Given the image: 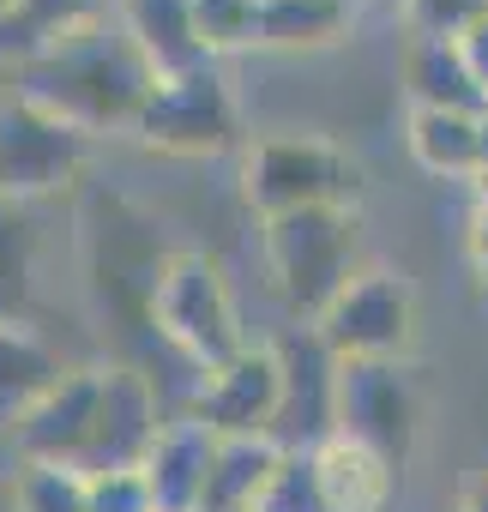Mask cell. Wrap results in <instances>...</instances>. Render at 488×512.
Instances as JSON below:
<instances>
[{
    "label": "cell",
    "mask_w": 488,
    "mask_h": 512,
    "mask_svg": "<svg viewBox=\"0 0 488 512\" xmlns=\"http://www.w3.org/2000/svg\"><path fill=\"white\" fill-rule=\"evenodd\" d=\"M211 458H217V434L205 422H193L187 410H175L151 446V458L139 464L157 512H199L205 506V482H211Z\"/></svg>",
    "instance_id": "cell-15"
},
{
    "label": "cell",
    "mask_w": 488,
    "mask_h": 512,
    "mask_svg": "<svg viewBox=\"0 0 488 512\" xmlns=\"http://www.w3.org/2000/svg\"><path fill=\"white\" fill-rule=\"evenodd\" d=\"M193 25L205 55L223 67L229 55L260 49V0H193Z\"/></svg>",
    "instance_id": "cell-25"
},
{
    "label": "cell",
    "mask_w": 488,
    "mask_h": 512,
    "mask_svg": "<svg viewBox=\"0 0 488 512\" xmlns=\"http://www.w3.org/2000/svg\"><path fill=\"white\" fill-rule=\"evenodd\" d=\"M7 512H91V470L43 464V458H13Z\"/></svg>",
    "instance_id": "cell-23"
},
{
    "label": "cell",
    "mask_w": 488,
    "mask_h": 512,
    "mask_svg": "<svg viewBox=\"0 0 488 512\" xmlns=\"http://www.w3.org/2000/svg\"><path fill=\"white\" fill-rule=\"evenodd\" d=\"M67 368L73 362L31 320H0V434H13L67 380Z\"/></svg>",
    "instance_id": "cell-16"
},
{
    "label": "cell",
    "mask_w": 488,
    "mask_h": 512,
    "mask_svg": "<svg viewBox=\"0 0 488 512\" xmlns=\"http://www.w3.org/2000/svg\"><path fill=\"white\" fill-rule=\"evenodd\" d=\"M151 332L193 374H211V368H223L229 356H241L254 344L241 332V308H235V290H229L223 266L199 247L169 253V266L157 278V302H151Z\"/></svg>",
    "instance_id": "cell-3"
},
{
    "label": "cell",
    "mask_w": 488,
    "mask_h": 512,
    "mask_svg": "<svg viewBox=\"0 0 488 512\" xmlns=\"http://www.w3.org/2000/svg\"><path fill=\"white\" fill-rule=\"evenodd\" d=\"M254 512H332L326 488H320V464H314V446H284L266 494Z\"/></svg>",
    "instance_id": "cell-26"
},
{
    "label": "cell",
    "mask_w": 488,
    "mask_h": 512,
    "mask_svg": "<svg viewBox=\"0 0 488 512\" xmlns=\"http://www.w3.org/2000/svg\"><path fill=\"white\" fill-rule=\"evenodd\" d=\"M404 145H410L416 169H428L440 181H476L482 175V115H464V109H410Z\"/></svg>",
    "instance_id": "cell-21"
},
{
    "label": "cell",
    "mask_w": 488,
    "mask_h": 512,
    "mask_svg": "<svg viewBox=\"0 0 488 512\" xmlns=\"http://www.w3.org/2000/svg\"><path fill=\"white\" fill-rule=\"evenodd\" d=\"M476 19H488V0H404L410 37H464Z\"/></svg>",
    "instance_id": "cell-27"
},
{
    "label": "cell",
    "mask_w": 488,
    "mask_h": 512,
    "mask_svg": "<svg viewBox=\"0 0 488 512\" xmlns=\"http://www.w3.org/2000/svg\"><path fill=\"white\" fill-rule=\"evenodd\" d=\"M241 199L260 223L314 205H362V163L320 133H266L241 151Z\"/></svg>",
    "instance_id": "cell-5"
},
{
    "label": "cell",
    "mask_w": 488,
    "mask_h": 512,
    "mask_svg": "<svg viewBox=\"0 0 488 512\" xmlns=\"http://www.w3.org/2000/svg\"><path fill=\"white\" fill-rule=\"evenodd\" d=\"M404 97L410 109H464V115H488V91L476 85L458 37H410L404 43Z\"/></svg>",
    "instance_id": "cell-17"
},
{
    "label": "cell",
    "mask_w": 488,
    "mask_h": 512,
    "mask_svg": "<svg viewBox=\"0 0 488 512\" xmlns=\"http://www.w3.org/2000/svg\"><path fill=\"white\" fill-rule=\"evenodd\" d=\"M470 187H476V205H488V169H482V175H476Z\"/></svg>",
    "instance_id": "cell-32"
},
{
    "label": "cell",
    "mask_w": 488,
    "mask_h": 512,
    "mask_svg": "<svg viewBox=\"0 0 488 512\" xmlns=\"http://www.w3.org/2000/svg\"><path fill=\"white\" fill-rule=\"evenodd\" d=\"M115 19H121V31L139 43V55L151 61L157 79L211 67V55H205V43H199V25H193V0H121Z\"/></svg>",
    "instance_id": "cell-18"
},
{
    "label": "cell",
    "mask_w": 488,
    "mask_h": 512,
    "mask_svg": "<svg viewBox=\"0 0 488 512\" xmlns=\"http://www.w3.org/2000/svg\"><path fill=\"white\" fill-rule=\"evenodd\" d=\"M482 169H488V115H482Z\"/></svg>",
    "instance_id": "cell-33"
},
{
    "label": "cell",
    "mask_w": 488,
    "mask_h": 512,
    "mask_svg": "<svg viewBox=\"0 0 488 512\" xmlns=\"http://www.w3.org/2000/svg\"><path fill=\"white\" fill-rule=\"evenodd\" d=\"M416 386L404 362H344L338 368V434L368 440L392 464L410 458L416 446Z\"/></svg>",
    "instance_id": "cell-10"
},
{
    "label": "cell",
    "mask_w": 488,
    "mask_h": 512,
    "mask_svg": "<svg viewBox=\"0 0 488 512\" xmlns=\"http://www.w3.org/2000/svg\"><path fill=\"white\" fill-rule=\"evenodd\" d=\"M314 464H320V488H326L332 512H386L398 494V464L386 452H374L368 440L332 434L314 446Z\"/></svg>",
    "instance_id": "cell-19"
},
{
    "label": "cell",
    "mask_w": 488,
    "mask_h": 512,
    "mask_svg": "<svg viewBox=\"0 0 488 512\" xmlns=\"http://www.w3.org/2000/svg\"><path fill=\"white\" fill-rule=\"evenodd\" d=\"M37 278V223L31 205H0V320H25Z\"/></svg>",
    "instance_id": "cell-24"
},
{
    "label": "cell",
    "mask_w": 488,
    "mask_h": 512,
    "mask_svg": "<svg viewBox=\"0 0 488 512\" xmlns=\"http://www.w3.org/2000/svg\"><path fill=\"white\" fill-rule=\"evenodd\" d=\"M458 49H464V61H470V73H476V85L488 91V19H476L464 37H458Z\"/></svg>",
    "instance_id": "cell-30"
},
{
    "label": "cell",
    "mask_w": 488,
    "mask_h": 512,
    "mask_svg": "<svg viewBox=\"0 0 488 512\" xmlns=\"http://www.w3.org/2000/svg\"><path fill=\"white\" fill-rule=\"evenodd\" d=\"M260 253L272 290L284 296V308L314 326L332 296L368 266L362 260V211L356 205H314V211H284L260 223Z\"/></svg>",
    "instance_id": "cell-2"
},
{
    "label": "cell",
    "mask_w": 488,
    "mask_h": 512,
    "mask_svg": "<svg viewBox=\"0 0 488 512\" xmlns=\"http://www.w3.org/2000/svg\"><path fill=\"white\" fill-rule=\"evenodd\" d=\"M314 332L326 338V350L338 362H410V350H416V284H410V272L368 260L332 296V308L314 320Z\"/></svg>",
    "instance_id": "cell-7"
},
{
    "label": "cell",
    "mask_w": 488,
    "mask_h": 512,
    "mask_svg": "<svg viewBox=\"0 0 488 512\" xmlns=\"http://www.w3.org/2000/svg\"><path fill=\"white\" fill-rule=\"evenodd\" d=\"M133 145L157 151V157H175V163H211V157H229V151H248L241 139V109H235V91L223 79V67H199V73H175V79H157L139 127H133Z\"/></svg>",
    "instance_id": "cell-6"
},
{
    "label": "cell",
    "mask_w": 488,
    "mask_h": 512,
    "mask_svg": "<svg viewBox=\"0 0 488 512\" xmlns=\"http://www.w3.org/2000/svg\"><path fill=\"white\" fill-rule=\"evenodd\" d=\"M103 380H109V362H73L67 380L7 434V440H13V458L85 464V446H91L97 410H103Z\"/></svg>",
    "instance_id": "cell-11"
},
{
    "label": "cell",
    "mask_w": 488,
    "mask_h": 512,
    "mask_svg": "<svg viewBox=\"0 0 488 512\" xmlns=\"http://www.w3.org/2000/svg\"><path fill=\"white\" fill-rule=\"evenodd\" d=\"M452 512H488V464L464 476V488H458V500H452Z\"/></svg>",
    "instance_id": "cell-31"
},
{
    "label": "cell",
    "mask_w": 488,
    "mask_h": 512,
    "mask_svg": "<svg viewBox=\"0 0 488 512\" xmlns=\"http://www.w3.org/2000/svg\"><path fill=\"white\" fill-rule=\"evenodd\" d=\"M350 0H260V49L266 55H326L350 43Z\"/></svg>",
    "instance_id": "cell-20"
},
{
    "label": "cell",
    "mask_w": 488,
    "mask_h": 512,
    "mask_svg": "<svg viewBox=\"0 0 488 512\" xmlns=\"http://www.w3.org/2000/svg\"><path fill=\"white\" fill-rule=\"evenodd\" d=\"M91 512H157L145 470H103L91 476Z\"/></svg>",
    "instance_id": "cell-28"
},
{
    "label": "cell",
    "mask_w": 488,
    "mask_h": 512,
    "mask_svg": "<svg viewBox=\"0 0 488 512\" xmlns=\"http://www.w3.org/2000/svg\"><path fill=\"white\" fill-rule=\"evenodd\" d=\"M121 13V0H0V67L19 73L37 55L97 31Z\"/></svg>",
    "instance_id": "cell-14"
},
{
    "label": "cell",
    "mask_w": 488,
    "mask_h": 512,
    "mask_svg": "<svg viewBox=\"0 0 488 512\" xmlns=\"http://www.w3.org/2000/svg\"><path fill=\"white\" fill-rule=\"evenodd\" d=\"M169 253L157 241V223L127 205V199H103V223H91L85 235V278L103 314H121L133 326H151V302H157V278L169 266Z\"/></svg>",
    "instance_id": "cell-8"
},
{
    "label": "cell",
    "mask_w": 488,
    "mask_h": 512,
    "mask_svg": "<svg viewBox=\"0 0 488 512\" xmlns=\"http://www.w3.org/2000/svg\"><path fill=\"white\" fill-rule=\"evenodd\" d=\"M464 260H470L476 284L488 290V205H470V223H464Z\"/></svg>",
    "instance_id": "cell-29"
},
{
    "label": "cell",
    "mask_w": 488,
    "mask_h": 512,
    "mask_svg": "<svg viewBox=\"0 0 488 512\" xmlns=\"http://www.w3.org/2000/svg\"><path fill=\"white\" fill-rule=\"evenodd\" d=\"M278 458H284V440H217L199 512H254L272 470H278Z\"/></svg>",
    "instance_id": "cell-22"
},
{
    "label": "cell",
    "mask_w": 488,
    "mask_h": 512,
    "mask_svg": "<svg viewBox=\"0 0 488 512\" xmlns=\"http://www.w3.org/2000/svg\"><path fill=\"white\" fill-rule=\"evenodd\" d=\"M13 79H19V91H31L55 115H67L91 139H109V133L133 139V127H139V115L157 91V73L139 55V43L121 31V19H109L97 31H79L73 43L37 55Z\"/></svg>",
    "instance_id": "cell-1"
},
{
    "label": "cell",
    "mask_w": 488,
    "mask_h": 512,
    "mask_svg": "<svg viewBox=\"0 0 488 512\" xmlns=\"http://www.w3.org/2000/svg\"><path fill=\"white\" fill-rule=\"evenodd\" d=\"M284 356V422L278 434H290V446H320L338 434V356L326 350V338L314 326H284L278 338Z\"/></svg>",
    "instance_id": "cell-13"
},
{
    "label": "cell",
    "mask_w": 488,
    "mask_h": 512,
    "mask_svg": "<svg viewBox=\"0 0 488 512\" xmlns=\"http://www.w3.org/2000/svg\"><path fill=\"white\" fill-rule=\"evenodd\" d=\"M163 404H157V380L127 368V362H109V380H103V410H97V434L85 446V464L91 476L103 470H139L163 434Z\"/></svg>",
    "instance_id": "cell-12"
},
{
    "label": "cell",
    "mask_w": 488,
    "mask_h": 512,
    "mask_svg": "<svg viewBox=\"0 0 488 512\" xmlns=\"http://www.w3.org/2000/svg\"><path fill=\"white\" fill-rule=\"evenodd\" d=\"M7 91H13V73H7V67H0V97H7Z\"/></svg>",
    "instance_id": "cell-34"
},
{
    "label": "cell",
    "mask_w": 488,
    "mask_h": 512,
    "mask_svg": "<svg viewBox=\"0 0 488 512\" xmlns=\"http://www.w3.org/2000/svg\"><path fill=\"white\" fill-rule=\"evenodd\" d=\"M97 145L103 139H91L85 127H73L31 91H19V79H13V91L0 97V205L37 211L43 199L73 193L91 175Z\"/></svg>",
    "instance_id": "cell-4"
},
{
    "label": "cell",
    "mask_w": 488,
    "mask_h": 512,
    "mask_svg": "<svg viewBox=\"0 0 488 512\" xmlns=\"http://www.w3.org/2000/svg\"><path fill=\"white\" fill-rule=\"evenodd\" d=\"M187 416L205 422L217 440H278L284 422V356L272 338H254L223 368L199 374Z\"/></svg>",
    "instance_id": "cell-9"
}]
</instances>
